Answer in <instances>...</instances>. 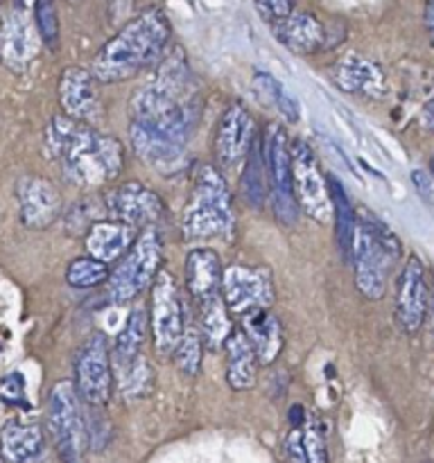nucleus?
I'll list each match as a JSON object with an SVG mask.
<instances>
[{
  "mask_svg": "<svg viewBox=\"0 0 434 463\" xmlns=\"http://www.w3.org/2000/svg\"><path fill=\"white\" fill-rule=\"evenodd\" d=\"M202 111V99L193 86L188 61L179 48L158 61L152 81L136 90L131 99V122L170 143L185 147Z\"/></svg>",
  "mask_w": 434,
  "mask_h": 463,
  "instance_id": "f257e3e1",
  "label": "nucleus"
},
{
  "mask_svg": "<svg viewBox=\"0 0 434 463\" xmlns=\"http://www.w3.org/2000/svg\"><path fill=\"white\" fill-rule=\"evenodd\" d=\"M45 149L61 163L63 176L77 188H99L116 179L125 167L120 140L66 116H54L48 125Z\"/></svg>",
  "mask_w": 434,
  "mask_h": 463,
  "instance_id": "f03ea898",
  "label": "nucleus"
},
{
  "mask_svg": "<svg viewBox=\"0 0 434 463\" xmlns=\"http://www.w3.org/2000/svg\"><path fill=\"white\" fill-rule=\"evenodd\" d=\"M170 34V21L165 14L156 7L147 9L99 48L90 63V75L98 84L131 80L165 57Z\"/></svg>",
  "mask_w": 434,
  "mask_h": 463,
  "instance_id": "7ed1b4c3",
  "label": "nucleus"
},
{
  "mask_svg": "<svg viewBox=\"0 0 434 463\" xmlns=\"http://www.w3.org/2000/svg\"><path fill=\"white\" fill-rule=\"evenodd\" d=\"M401 242L384 222L373 213L362 211L355 222L351 262L355 288L369 301H380L387 294L389 269L401 258Z\"/></svg>",
  "mask_w": 434,
  "mask_h": 463,
  "instance_id": "20e7f679",
  "label": "nucleus"
},
{
  "mask_svg": "<svg viewBox=\"0 0 434 463\" xmlns=\"http://www.w3.org/2000/svg\"><path fill=\"white\" fill-rule=\"evenodd\" d=\"M181 229L188 240H226L235 229L233 197L224 175L206 163L197 170L190 202L181 217Z\"/></svg>",
  "mask_w": 434,
  "mask_h": 463,
  "instance_id": "39448f33",
  "label": "nucleus"
},
{
  "mask_svg": "<svg viewBox=\"0 0 434 463\" xmlns=\"http://www.w3.org/2000/svg\"><path fill=\"white\" fill-rule=\"evenodd\" d=\"M163 265V240L154 226L143 229L129 251L120 258L116 269L108 274V298L113 306H125L138 294L152 288Z\"/></svg>",
  "mask_w": 434,
  "mask_h": 463,
  "instance_id": "423d86ee",
  "label": "nucleus"
},
{
  "mask_svg": "<svg viewBox=\"0 0 434 463\" xmlns=\"http://www.w3.org/2000/svg\"><path fill=\"white\" fill-rule=\"evenodd\" d=\"M48 432L63 463H84L86 425L72 383H57L48 398Z\"/></svg>",
  "mask_w": 434,
  "mask_h": 463,
  "instance_id": "0eeeda50",
  "label": "nucleus"
},
{
  "mask_svg": "<svg viewBox=\"0 0 434 463\" xmlns=\"http://www.w3.org/2000/svg\"><path fill=\"white\" fill-rule=\"evenodd\" d=\"M262 158H265L267 181L271 185V208L280 224L294 226L298 220V206L292 190V154L289 138L280 125L267 127L262 136Z\"/></svg>",
  "mask_w": 434,
  "mask_h": 463,
  "instance_id": "6e6552de",
  "label": "nucleus"
},
{
  "mask_svg": "<svg viewBox=\"0 0 434 463\" xmlns=\"http://www.w3.org/2000/svg\"><path fill=\"white\" fill-rule=\"evenodd\" d=\"M149 292V328H152L154 351L161 357L175 353L185 330V310L181 301L179 285L170 271L161 269Z\"/></svg>",
  "mask_w": 434,
  "mask_h": 463,
  "instance_id": "1a4fd4ad",
  "label": "nucleus"
},
{
  "mask_svg": "<svg viewBox=\"0 0 434 463\" xmlns=\"http://www.w3.org/2000/svg\"><path fill=\"white\" fill-rule=\"evenodd\" d=\"M75 387L77 398L86 407H104L113 389L111 348L104 333H90L75 355Z\"/></svg>",
  "mask_w": 434,
  "mask_h": 463,
  "instance_id": "9d476101",
  "label": "nucleus"
},
{
  "mask_svg": "<svg viewBox=\"0 0 434 463\" xmlns=\"http://www.w3.org/2000/svg\"><path fill=\"white\" fill-rule=\"evenodd\" d=\"M289 154H292V190L298 211L310 215L319 224H326L333 215V206H330L328 179L321 172L315 152L306 140H294L289 143Z\"/></svg>",
  "mask_w": 434,
  "mask_h": 463,
  "instance_id": "9b49d317",
  "label": "nucleus"
},
{
  "mask_svg": "<svg viewBox=\"0 0 434 463\" xmlns=\"http://www.w3.org/2000/svg\"><path fill=\"white\" fill-rule=\"evenodd\" d=\"M222 301L233 315H247L253 310H271L276 289L271 271L267 267L229 265L222 271Z\"/></svg>",
  "mask_w": 434,
  "mask_h": 463,
  "instance_id": "f8f14e48",
  "label": "nucleus"
},
{
  "mask_svg": "<svg viewBox=\"0 0 434 463\" xmlns=\"http://www.w3.org/2000/svg\"><path fill=\"white\" fill-rule=\"evenodd\" d=\"M104 208L111 220L134 229H149L165 213L161 194L140 181H125L108 190L104 197Z\"/></svg>",
  "mask_w": 434,
  "mask_h": 463,
  "instance_id": "ddd939ff",
  "label": "nucleus"
},
{
  "mask_svg": "<svg viewBox=\"0 0 434 463\" xmlns=\"http://www.w3.org/2000/svg\"><path fill=\"white\" fill-rule=\"evenodd\" d=\"M258 138L256 122H253L251 113L242 107V104H231L226 111L222 113L220 122L215 129V140H212V156H215L217 170H226V167H235L247 158L251 152L253 143Z\"/></svg>",
  "mask_w": 434,
  "mask_h": 463,
  "instance_id": "4468645a",
  "label": "nucleus"
},
{
  "mask_svg": "<svg viewBox=\"0 0 434 463\" xmlns=\"http://www.w3.org/2000/svg\"><path fill=\"white\" fill-rule=\"evenodd\" d=\"M429 307V288L425 267L419 256H410L402 265L396 283V321L407 335H416L423 328Z\"/></svg>",
  "mask_w": 434,
  "mask_h": 463,
  "instance_id": "2eb2a0df",
  "label": "nucleus"
},
{
  "mask_svg": "<svg viewBox=\"0 0 434 463\" xmlns=\"http://www.w3.org/2000/svg\"><path fill=\"white\" fill-rule=\"evenodd\" d=\"M57 93L63 116L71 118V120L93 127L99 120V116H102L98 81H95V77L86 68H63L61 77H59Z\"/></svg>",
  "mask_w": 434,
  "mask_h": 463,
  "instance_id": "dca6fc26",
  "label": "nucleus"
},
{
  "mask_svg": "<svg viewBox=\"0 0 434 463\" xmlns=\"http://www.w3.org/2000/svg\"><path fill=\"white\" fill-rule=\"evenodd\" d=\"M21 220L27 229H48L61 213V194L43 176H25L16 185Z\"/></svg>",
  "mask_w": 434,
  "mask_h": 463,
  "instance_id": "f3484780",
  "label": "nucleus"
},
{
  "mask_svg": "<svg viewBox=\"0 0 434 463\" xmlns=\"http://www.w3.org/2000/svg\"><path fill=\"white\" fill-rule=\"evenodd\" d=\"M333 81L339 90L351 95L380 99L387 93V80L378 63L362 54L348 52L333 66Z\"/></svg>",
  "mask_w": 434,
  "mask_h": 463,
  "instance_id": "a211bd4d",
  "label": "nucleus"
},
{
  "mask_svg": "<svg viewBox=\"0 0 434 463\" xmlns=\"http://www.w3.org/2000/svg\"><path fill=\"white\" fill-rule=\"evenodd\" d=\"M39 54V32L23 12L5 18L0 30V59L12 71L23 72Z\"/></svg>",
  "mask_w": 434,
  "mask_h": 463,
  "instance_id": "6ab92c4d",
  "label": "nucleus"
},
{
  "mask_svg": "<svg viewBox=\"0 0 434 463\" xmlns=\"http://www.w3.org/2000/svg\"><path fill=\"white\" fill-rule=\"evenodd\" d=\"M242 333L251 344L260 366H271L285 346L283 324L271 310H253L242 315Z\"/></svg>",
  "mask_w": 434,
  "mask_h": 463,
  "instance_id": "aec40b11",
  "label": "nucleus"
},
{
  "mask_svg": "<svg viewBox=\"0 0 434 463\" xmlns=\"http://www.w3.org/2000/svg\"><path fill=\"white\" fill-rule=\"evenodd\" d=\"M136 238H138V233H136L134 226H127L116 220H98L86 231V256L108 265V262L120 260L129 251Z\"/></svg>",
  "mask_w": 434,
  "mask_h": 463,
  "instance_id": "412c9836",
  "label": "nucleus"
},
{
  "mask_svg": "<svg viewBox=\"0 0 434 463\" xmlns=\"http://www.w3.org/2000/svg\"><path fill=\"white\" fill-rule=\"evenodd\" d=\"M271 27H274L276 39L294 54L316 52V50L324 48L326 39H328L324 23L310 12H294L285 21Z\"/></svg>",
  "mask_w": 434,
  "mask_h": 463,
  "instance_id": "4be33fe9",
  "label": "nucleus"
},
{
  "mask_svg": "<svg viewBox=\"0 0 434 463\" xmlns=\"http://www.w3.org/2000/svg\"><path fill=\"white\" fill-rule=\"evenodd\" d=\"M129 138L136 156L161 175H170L184 165L185 147H181V145L170 143V140L161 138V136L152 134V131L143 129L134 122L129 125Z\"/></svg>",
  "mask_w": 434,
  "mask_h": 463,
  "instance_id": "5701e85b",
  "label": "nucleus"
},
{
  "mask_svg": "<svg viewBox=\"0 0 434 463\" xmlns=\"http://www.w3.org/2000/svg\"><path fill=\"white\" fill-rule=\"evenodd\" d=\"M222 348L226 351V383H229V387L233 392H249V389L256 387L258 366L260 364H258L256 353H253L242 328L231 330Z\"/></svg>",
  "mask_w": 434,
  "mask_h": 463,
  "instance_id": "b1692460",
  "label": "nucleus"
},
{
  "mask_svg": "<svg viewBox=\"0 0 434 463\" xmlns=\"http://www.w3.org/2000/svg\"><path fill=\"white\" fill-rule=\"evenodd\" d=\"M222 271L224 267L212 249H193L185 256V288H188L190 297L199 303L220 294Z\"/></svg>",
  "mask_w": 434,
  "mask_h": 463,
  "instance_id": "393cba45",
  "label": "nucleus"
},
{
  "mask_svg": "<svg viewBox=\"0 0 434 463\" xmlns=\"http://www.w3.org/2000/svg\"><path fill=\"white\" fill-rule=\"evenodd\" d=\"M43 452V432L36 423L12 420L0 432V457L5 463H32Z\"/></svg>",
  "mask_w": 434,
  "mask_h": 463,
  "instance_id": "a878e982",
  "label": "nucleus"
},
{
  "mask_svg": "<svg viewBox=\"0 0 434 463\" xmlns=\"http://www.w3.org/2000/svg\"><path fill=\"white\" fill-rule=\"evenodd\" d=\"M328 194H330V206H333L335 215V240H337L339 253L344 260H351V247H353V235H355V208H353L351 199H348L346 190L339 184L337 176L328 175Z\"/></svg>",
  "mask_w": 434,
  "mask_h": 463,
  "instance_id": "bb28decb",
  "label": "nucleus"
},
{
  "mask_svg": "<svg viewBox=\"0 0 434 463\" xmlns=\"http://www.w3.org/2000/svg\"><path fill=\"white\" fill-rule=\"evenodd\" d=\"M199 306V335H202L203 348L208 351H220L224 346L226 337L233 330V324L229 319V310H226L222 294L208 297L197 303Z\"/></svg>",
  "mask_w": 434,
  "mask_h": 463,
  "instance_id": "cd10ccee",
  "label": "nucleus"
},
{
  "mask_svg": "<svg viewBox=\"0 0 434 463\" xmlns=\"http://www.w3.org/2000/svg\"><path fill=\"white\" fill-rule=\"evenodd\" d=\"M147 310L145 307H134L125 321V328L118 333L116 344L111 348V369L113 366L127 364L143 355V344L147 339Z\"/></svg>",
  "mask_w": 434,
  "mask_h": 463,
  "instance_id": "c85d7f7f",
  "label": "nucleus"
},
{
  "mask_svg": "<svg viewBox=\"0 0 434 463\" xmlns=\"http://www.w3.org/2000/svg\"><path fill=\"white\" fill-rule=\"evenodd\" d=\"M113 383H116L118 393L127 401H138L147 398L154 389V373L145 355H138L136 360L127 364L113 366Z\"/></svg>",
  "mask_w": 434,
  "mask_h": 463,
  "instance_id": "c756f323",
  "label": "nucleus"
},
{
  "mask_svg": "<svg viewBox=\"0 0 434 463\" xmlns=\"http://www.w3.org/2000/svg\"><path fill=\"white\" fill-rule=\"evenodd\" d=\"M267 170H265V158H262L260 143H253L251 152L247 154V165L242 172V194L247 199L249 206L260 208L265 203L267 194Z\"/></svg>",
  "mask_w": 434,
  "mask_h": 463,
  "instance_id": "7c9ffc66",
  "label": "nucleus"
},
{
  "mask_svg": "<svg viewBox=\"0 0 434 463\" xmlns=\"http://www.w3.org/2000/svg\"><path fill=\"white\" fill-rule=\"evenodd\" d=\"M108 265L95 260L90 256H80L68 265L66 269V283L72 289H90L98 288V285L107 283L108 280Z\"/></svg>",
  "mask_w": 434,
  "mask_h": 463,
  "instance_id": "2f4dec72",
  "label": "nucleus"
},
{
  "mask_svg": "<svg viewBox=\"0 0 434 463\" xmlns=\"http://www.w3.org/2000/svg\"><path fill=\"white\" fill-rule=\"evenodd\" d=\"M253 89H256V93L260 95L262 102L274 104V107L283 113L285 120L288 122L298 120L297 102H294V99L285 93L283 86H280L278 81L269 75V72H256V75H253Z\"/></svg>",
  "mask_w": 434,
  "mask_h": 463,
  "instance_id": "473e14b6",
  "label": "nucleus"
},
{
  "mask_svg": "<svg viewBox=\"0 0 434 463\" xmlns=\"http://www.w3.org/2000/svg\"><path fill=\"white\" fill-rule=\"evenodd\" d=\"M175 364L185 378H194L199 373V366H202V355H203V342L202 335L197 328H188L185 326L184 335H181L179 344L175 348Z\"/></svg>",
  "mask_w": 434,
  "mask_h": 463,
  "instance_id": "72a5a7b5",
  "label": "nucleus"
},
{
  "mask_svg": "<svg viewBox=\"0 0 434 463\" xmlns=\"http://www.w3.org/2000/svg\"><path fill=\"white\" fill-rule=\"evenodd\" d=\"M301 446L303 461L306 463H328V450H326V439L321 432V425L316 419H310L301 428Z\"/></svg>",
  "mask_w": 434,
  "mask_h": 463,
  "instance_id": "f704fd0d",
  "label": "nucleus"
},
{
  "mask_svg": "<svg viewBox=\"0 0 434 463\" xmlns=\"http://www.w3.org/2000/svg\"><path fill=\"white\" fill-rule=\"evenodd\" d=\"M34 21L39 39L43 41L48 48H57L59 41V18L57 9H54V0H36L34 5Z\"/></svg>",
  "mask_w": 434,
  "mask_h": 463,
  "instance_id": "c9c22d12",
  "label": "nucleus"
},
{
  "mask_svg": "<svg viewBox=\"0 0 434 463\" xmlns=\"http://www.w3.org/2000/svg\"><path fill=\"white\" fill-rule=\"evenodd\" d=\"M86 425V443L93 448L95 452L104 450L111 441V423L104 416L102 407H89V414L84 416Z\"/></svg>",
  "mask_w": 434,
  "mask_h": 463,
  "instance_id": "e433bc0d",
  "label": "nucleus"
},
{
  "mask_svg": "<svg viewBox=\"0 0 434 463\" xmlns=\"http://www.w3.org/2000/svg\"><path fill=\"white\" fill-rule=\"evenodd\" d=\"M256 9L269 25H276L294 14V0H256Z\"/></svg>",
  "mask_w": 434,
  "mask_h": 463,
  "instance_id": "4c0bfd02",
  "label": "nucleus"
},
{
  "mask_svg": "<svg viewBox=\"0 0 434 463\" xmlns=\"http://www.w3.org/2000/svg\"><path fill=\"white\" fill-rule=\"evenodd\" d=\"M0 401L12 407L25 405V380L21 373H9L0 383Z\"/></svg>",
  "mask_w": 434,
  "mask_h": 463,
  "instance_id": "58836bf2",
  "label": "nucleus"
},
{
  "mask_svg": "<svg viewBox=\"0 0 434 463\" xmlns=\"http://www.w3.org/2000/svg\"><path fill=\"white\" fill-rule=\"evenodd\" d=\"M419 122L423 129H428L429 134H434V95L423 104V109H420Z\"/></svg>",
  "mask_w": 434,
  "mask_h": 463,
  "instance_id": "ea45409f",
  "label": "nucleus"
},
{
  "mask_svg": "<svg viewBox=\"0 0 434 463\" xmlns=\"http://www.w3.org/2000/svg\"><path fill=\"white\" fill-rule=\"evenodd\" d=\"M425 27H428L429 41L434 43V0H428L425 5Z\"/></svg>",
  "mask_w": 434,
  "mask_h": 463,
  "instance_id": "a19ab883",
  "label": "nucleus"
},
{
  "mask_svg": "<svg viewBox=\"0 0 434 463\" xmlns=\"http://www.w3.org/2000/svg\"><path fill=\"white\" fill-rule=\"evenodd\" d=\"M429 315H432V333H434V285H432V292H429Z\"/></svg>",
  "mask_w": 434,
  "mask_h": 463,
  "instance_id": "79ce46f5",
  "label": "nucleus"
},
{
  "mask_svg": "<svg viewBox=\"0 0 434 463\" xmlns=\"http://www.w3.org/2000/svg\"><path fill=\"white\" fill-rule=\"evenodd\" d=\"M429 167H432V179H434V154H432V163H429Z\"/></svg>",
  "mask_w": 434,
  "mask_h": 463,
  "instance_id": "37998d69",
  "label": "nucleus"
}]
</instances>
